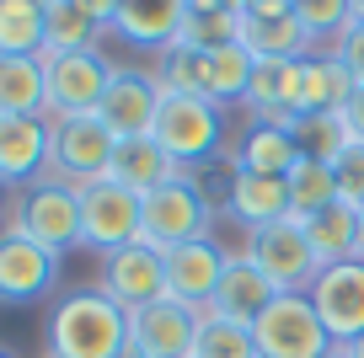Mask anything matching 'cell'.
Wrapping results in <instances>:
<instances>
[{
	"instance_id": "cell-39",
	"label": "cell",
	"mask_w": 364,
	"mask_h": 358,
	"mask_svg": "<svg viewBox=\"0 0 364 358\" xmlns=\"http://www.w3.org/2000/svg\"><path fill=\"white\" fill-rule=\"evenodd\" d=\"M11 203H16V188H11V182H0V219H11Z\"/></svg>"
},
{
	"instance_id": "cell-14",
	"label": "cell",
	"mask_w": 364,
	"mask_h": 358,
	"mask_svg": "<svg viewBox=\"0 0 364 358\" xmlns=\"http://www.w3.org/2000/svg\"><path fill=\"white\" fill-rule=\"evenodd\" d=\"M252 262L273 278L279 294H306L311 283H316V273H321L316 251H311L306 230H300L295 219H279V224L252 235Z\"/></svg>"
},
{
	"instance_id": "cell-38",
	"label": "cell",
	"mask_w": 364,
	"mask_h": 358,
	"mask_svg": "<svg viewBox=\"0 0 364 358\" xmlns=\"http://www.w3.org/2000/svg\"><path fill=\"white\" fill-rule=\"evenodd\" d=\"M188 11H241V0H188Z\"/></svg>"
},
{
	"instance_id": "cell-4",
	"label": "cell",
	"mask_w": 364,
	"mask_h": 358,
	"mask_svg": "<svg viewBox=\"0 0 364 358\" xmlns=\"http://www.w3.org/2000/svg\"><path fill=\"white\" fill-rule=\"evenodd\" d=\"M6 230H16V235H27V241H38L43 251L65 257V251L80 246V192L70 188V182H59V177L27 182V188L16 192V203H11Z\"/></svg>"
},
{
	"instance_id": "cell-46",
	"label": "cell",
	"mask_w": 364,
	"mask_h": 358,
	"mask_svg": "<svg viewBox=\"0 0 364 358\" xmlns=\"http://www.w3.org/2000/svg\"><path fill=\"white\" fill-rule=\"evenodd\" d=\"M38 6H43V11H48V6H54V0H38Z\"/></svg>"
},
{
	"instance_id": "cell-6",
	"label": "cell",
	"mask_w": 364,
	"mask_h": 358,
	"mask_svg": "<svg viewBox=\"0 0 364 358\" xmlns=\"http://www.w3.org/2000/svg\"><path fill=\"white\" fill-rule=\"evenodd\" d=\"M252 342H257V358H327L338 347L321 326L311 294H279L252 321Z\"/></svg>"
},
{
	"instance_id": "cell-17",
	"label": "cell",
	"mask_w": 364,
	"mask_h": 358,
	"mask_svg": "<svg viewBox=\"0 0 364 358\" xmlns=\"http://www.w3.org/2000/svg\"><path fill=\"white\" fill-rule=\"evenodd\" d=\"M182 27H188V0H118L107 33L124 38L129 48L166 54V48H177Z\"/></svg>"
},
{
	"instance_id": "cell-36",
	"label": "cell",
	"mask_w": 364,
	"mask_h": 358,
	"mask_svg": "<svg viewBox=\"0 0 364 358\" xmlns=\"http://www.w3.org/2000/svg\"><path fill=\"white\" fill-rule=\"evenodd\" d=\"M343 124H348V134H353V139L364 145V86H359V91L348 97V107H343Z\"/></svg>"
},
{
	"instance_id": "cell-25",
	"label": "cell",
	"mask_w": 364,
	"mask_h": 358,
	"mask_svg": "<svg viewBox=\"0 0 364 358\" xmlns=\"http://www.w3.org/2000/svg\"><path fill=\"white\" fill-rule=\"evenodd\" d=\"M300 230H306L311 251H316L321 268H332V262H348L359 257V209H348V203H332V209L311 214V219H295Z\"/></svg>"
},
{
	"instance_id": "cell-3",
	"label": "cell",
	"mask_w": 364,
	"mask_h": 358,
	"mask_svg": "<svg viewBox=\"0 0 364 358\" xmlns=\"http://www.w3.org/2000/svg\"><path fill=\"white\" fill-rule=\"evenodd\" d=\"M209 224H215V203L198 188L193 171L161 182L156 192L139 198V241H150L156 251H171L182 241H204Z\"/></svg>"
},
{
	"instance_id": "cell-29",
	"label": "cell",
	"mask_w": 364,
	"mask_h": 358,
	"mask_svg": "<svg viewBox=\"0 0 364 358\" xmlns=\"http://www.w3.org/2000/svg\"><path fill=\"white\" fill-rule=\"evenodd\" d=\"M289 219H311V214L332 209L338 203V171L327 166V161H295V171H289Z\"/></svg>"
},
{
	"instance_id": "cell-10",
	"label": "cell",
	"mask_w": 364,
	"mask_h": 358,
	"mask_svg": "<svg viewBox=\"0 0 364 358\" xmlns=\"http://www.w3.org/2000/svg\"><path fill=\"white\" fill-rule=\"evenodd\" d=\"M97 289L113 305H124L129 315L145 310V305L166 300V257H161L150 241H134V246H118L102 257V273H97Z\"/></svg>"
},
{
	"instance_id": "cell-37",
	"label": "cell",
	"mask_w": 364,
	"mask_h": 358,
	"mask_svg": "<svg viewBox=\"0 0 364 358\" xmlns=\"http://www.w3.org/2000/svg\"><path fill=\"white\" fill-rule=\"evenodd\" d=\"M75 6H80L86 16H97L102 27H113V11H118V0H75Z\"/></svg>"
},
{
	"instance_id": "cell-15",
	"label": "cell",
	"mask_w": 364,
	"mask_h": 358,
	"mask_svg": "<svg viewBox=\"0 0 364 358\" xmlns=\"http://www.w3.org/2000/svg\"><path fill=\"white\" fill-rule=\"evenodd\" d=\"M161 257H166V294H171V300L193 305V310H209L230 251L220 246L215 235H204V241H182V246L161 251Z\"/></svg>"
},
{
	"instance_id": "cell-24",
	"label": "cell",
	"mask_w": 364,
	"mask_h": 358,
	"mask_svg": "<svg viewBox=\"0 0 364 358\" xmlns=\"http://www.w3.org/2000/svg\"><path fill=\"white\" fill-rule=\"evenodd\" d=\"M0 112H16V118H48V75H43V54L0 59Z\"/></svg>"
},
{
	"instance_id": "cell-34",
	"label": "cell",
	"mask_w": 364,
	"mask_h": 358,
	"mask_svg": "<svg viewBox=\"0 0 364 358\" xmlns=\"http://www.w3.org/2000/svg\"><path fill=\"white\" fill-rule=\"evenodd\" d=\"M332 171H338V198L348 203V209H364V145H359V139L338 156Z\"/></svg>"
},
{
	"instance_id": "cell-19",
	"label": "cell",
	"mask_w": 364,
	"mask_h": 358,
	"mask_svg": "<svg viewBox=\"0 0 364 358\" xmlns=\"http://www.w3.org/2000/svg\"><path fill=\"white\" fill-rule=\"evenodd\" d=\"M38 177H48V118L0 112V182L22 192Z\"/></svg>"
},
{
	"instance_id": "cell-21",
	"label": "cell",
	"mask_w": 364,
	"mask_h": 358,
	"mask_svg": "<svg viewBox=\"0 0 364 358\" xmlns=\"http://www.w3.org/2000/svg\"><path fill=\"white\" fill-rule=\"evenodd\" d=\"M241 48L252 59H311L316 38L295 22V11H241Z\"/></svg>"
},
{
	"instance_id": "cell-2",
	"label": "cell",
	"mask_w": 364,
	"mask_h": 358,
	"mask_svg": "<svg viewBox=\"0 0 364 358\" xmlns=\"http://www.w3.org/2000/svg\"><path fill=\"white\" fill-rule=\"evenodd\" d=\"M150 139H156L182 171H198L225 145V107L209 102V97H193V91H166Z\"/></svg>"
},
{
	"instance_id": "cell-16",
	"label": "cell",
	"mask_w": 364,
	"mask_h": 358,
	"mask_svg": "<svg viewBox=\"0 0 364 358\" xmlns=\"http://www.w3.org/2000/svg\"><path fill=\"white\" fill-rule=\"evenodd\" d=\"M247 107L262 124H295L306 107V59H257L247 86Z\"/></svg>"
},
{
	"instance_id": "cell-26",
	"label": "cell",
	"mask_w": 364,
	"mask_h": 358,
	"mask_svg": "<svg viewBox=\"0 0 364 358\" xmlns=\"http://www.w3.org/2000/svg\"><path fill=\"white\" fill-rule=\"evenodd\" d=\"M107 27L97 16H86L75 0H54L43 11V54H86V48H102Z\"/></svg>"
},
{
	"instance_id": "cell-11",
	"label": "cell",
	"mask_w": 364,
	"mask_h": 358,
	"mask_svg": "<svg viewBox=\"0 0 364 358\" xmlns=\"http://www.w3.org/2000/svg\"><path fill=\"white\" fill-rule=\"evenodd\" d=\"M306 294H311L321 326H327V337L338 347H348L353 337H364V262L359 257L321 268L316 283H311Z\"/></svg>"
},
{
	"instance_id": "cell-31",
	"label": "cell",
	"mask_w": 364,
	"mask_h": 358,
	"mask_svg": "<svg viewBox=\"0 0 364 358\" xmlns=\"http://www.w3.org/2000/svg\"><path fill=\"white\" fill-rule=\"evenodd\" d=\"M295 22L316 38V48H338L343 33L353 27V6L348 0H295Z\"/></svg>"
},
{
	"instance_id": "cell-33",
	"label": "cell",
	"mask_w": 364,
	"mask_h": 358,
	"mask_svg": "<svg viewBox=\"0 0 364 358\" xmlns=\"http://www.w3.org/2000/svg\"><path fill=\"white\" fill-rule=\"evenodd\" d=\"M193 358H257V342H252V326L220 321V315L204 310V326H198V347Z\"/></svg>"
},
{
	"instance_id": "cell-43",
	"label": "cell",
	"mask_w": 364,
	"mask_h": 358,
	"mask_svg": "<svg viewBox=\"0 0 364 358\" xmlns=\"http://www.w3.org/2000/svg\"><path fill=\"white\" fill-rule=\"evenodd\" d=\"M118 358H145V353H134V347H124V353H118Z\"/></svg>"
},
{
	"instance_id": "cell-22",
	"label": "cell",
	"mask_w": 364,
	"mask_h": 358,
	"mask_svg": "<svg viewBox=\"0 0 364 358\" xmlns=\"http://www.w3.org/2000/svg\"><path fill=\"white\" fill-rule=\"evenodd\" d=\"M300 161L295 139H289L284 124H262V118H252V129L236 139V150H230V171H257V177H289Z\"/></svg>"
},
{
	"instance_id": "cell-47",
	"label": "cell",
	"mask_w": 364,
	"mask_h": 358,
	"mask_svg": "<svg viewBox=\"0 0 364 358\" xmlns=\"http://www.w3.org/2000/svg\"><path fill=\"white\" fill-rule=\"evenodd\" d=\"M43 358H54V353H43Z\"/></svg>"
},
{
	"instance_id": "cell-27",
	"label": "cell",
	"mask_w": 364,
	"mask_h": 358,
	"mask_svg": "<svg viewBox=\"0 0 364 358\" xmlns=\"http://www.w3.org/2000/svg\"><path fill=\"white\" fill-rule=\"evenodd\" d=\"M353 91L359 86H353L348 65H343L332 48H316V54L306 59V107L300 112H343Z\"/></svg>"
},
{
	"instance_id": "cell-13",
	"label": "cell",
	"mask_w": 364,
	"mask_h": 358,
	"mask_svg": "<svg viewBox=\"0 0 364 358\" xmlns=\"http://www.w3.org/2000/svg\"><path fill=\"white\" fill-rule=\"evenodd\" d=\"M161 80L156 70H113V80H107L102 91V107H97V118L107 124V134L113 139H145L150 129H156V112H161Z\"/></svg>"
},
{
	"instance_id": "cell-1",
	"label": "cell",
	"mask_w": 364,
	"mask_h": 358,
	"mask_svg": "<svg viewBox=\"0 0 364 358\" xmlns=\"http://www.w3.org/2000/svg\"><path fill=\"white\" fill-rule=\"evenodd\" d=\"M43 342L54 358H118L129 347V310L102 289H70L48 310Z\"/></svg>"
},
{
	"instance_id": "cell-35",
	"label": "cell",
	"mask_w": 364,
	"mask_h": 358,
	"mask_svg": "<svg viewBox=\"0 0 364 358\" xmlns=\"http://www.w3.org/2000/svg\"><path fill=\"white\" fill-rule=\"evenodd\" d=\"M332 54L348 65V75H353V86H364V22H353L348 33H343V43L332 48Z\"/></svg>"
},
{
	"instance_id": "cell-7",
	"label": "cell",
	"mask_w": 364,
	"mask_h": 358,
	"mask_svg": "<svg viewBox=\"0 0 364 358\" xmlns=\"http://www.w3.org/2000/svg\"><path fill=\"white\" fill-rule=\"evenodd\" d=\"M75 192H80V246L107 257V251L139 241V192H129L113 177H97Z\"/></svg>"
},
{
	"instance_id": "cell-23",
	"label": "cell",
	"mask_w": 364,
	"mask_h": 358,
	"mask_svg": "<svg viewBox=\"0 0 364 358\" xmlns=\"http://www.w3.org/2000/svg\"><path fill=\"white\" fill-rule=\"evenodd\" d=\"M107 177L113 182H124L129 192H156L161 182H171V177H182V166L166 156V150L156 145V139H118V150H113V166H107Z\"/></svg>"
},
{
	"instance_id": "cell-30",
	"label": "cell",
	"mask_w": 364,
	"mask_h": 358,
	"mask_svg": "<svg viewBox=\"0 0 364 358\" xmlns=\"http://www.w3.org/2000/svg\"><path fill=\"white\" fill-rule=\"evenodd\" d=\"M43 54V6L38 0H0V59Z\"/></svg>"
},
{
	"instance_id": "cell-12",
	"label": "cell",
	"mask_w": 364,
	"mask_h": 358,
	"mask_svg": "<svg viewBox=\"0 0 364 358\" xmlns=\"http://www.w3.org/2000/svg\"><path fill=\"white\" fill-rule=\"evenodd\" d=\"M198 326H204V310H193V305L166 294V300L129 315V347L145 358H193Z\"/></svg>"
},
{
	"instance_id": "cell-44",
	"label": "cell",
	"mask_w": 364,
	"mask_h": 358,
	"mask_svg": "<svg viewBox=\"0 0 364 358\" xmlns=\"http://www.w3.org/2000/svg\"><path fill=\"white\" fill-rule=\"evenodd\" d=\"M327 358H348V353H343V347H332V353H327Z\"/></svg>"
},
{
	"instance_id": "cell-40",
	"label": "cell",
	"mask_w": 364,
	"mask_h": 358,
	"mask_svg": "<svg viewBox=\"0 0 364 358\" xmlns=\"http://www.w3.org/2000/svg\"><path fill=\"white\" fill-rule=\"evenodd\" d=\"M343 353H348V358H364V337H353V342L343 347Z\"/></svg>"
},
{
	"instance_id": "cell-41",
	"label": "cell",
	"mask_w": 364,
	"mask_h": 358,
	"mask_svg": "<svg viewBox=\"0 0 364 358\" xmlns=\"http://www.w3.org/2000/svg\"><path fill=\"white\" fill-rule=\"evenodd\" d=\"M359 262H364V209H359Z\"/></svg>"
},
{
	"instance_id": "cell-18",
	"label": "cell",
	"mask_w": 364,
	"mask_h": 358,
	"mask_svg": "<svg viewBox=\"0 0 364 358\" xmlns=\"http://www.w3.org/2000/svg\"><path fill=\"white\" fill-rule=\"evenodd\" d=\"M273 300H279V289H273V278L252 262V251H230L225 273H220V289H215V300H209V315L252 326Z\"/></svg>"
},
{
	"instance_id": "cell-32",
	"label": "cell",
	"mask_w": 364,
	"mask_h": 358,
	"mask_svg": "<svg viewBox=\"0 0 364 358\" xmlns=\"http://www.w3.org/2000/svg\"><path fill=\"white\" fill-rule=\"evenodd\" d=\"M225 43H241V11H188V27H182L177 48H225Z\"/></svg>"
},
{
	"instance_id": "cell-9",
	"label": "cell",
	"mask_w": 364,
	"mask_h": 358,
	"mask_svg": "<svg viewBox=\"0 0 364 358\" xmlns=\"http://www.w3.org/2000/svg\"><path fill=\"white\" fill-rule=\"evenodd\" d=\"M59 262L38 241L16 230H0V310H27V305L48 300L59 289Z\"/></svg>"
},
{
	"instance_id": "cell-20",
	"label": "cell",
	"mask_w": 364,
	"mask_h": 358,
	"mask_svg": "<svg viewBox=\"0 0 364 358\" xmlns=\"http://www.w3.org/2000/svg\"><path fill=\"white\" fill-rule=\"evenodd\" d=\"M225 214H230L247 235L268 230V224L289 219V182H284V177H257V171H230Z\"/></svg>"
},
{
	"instance_id": "cell-5",
	"label": "cell",
	"mask_w": 364,
	"mask_h": 358,
	"mask_svg": "<svg viewBox=\"0 0 364 358\" xmlns=\"http://www.w3.org/2000/svg\"><path fill=\"white\" fill-rule=\"evenodd\" d=\"M113 150H118V139L107 134V124L97 118V112L48 118V177L70 182V188H86V182L107 177Z\"/></svg>"
},
{
	"instance_id": "cell-8",
	"label": "cell",
	"mask_w": 364,
	"mask_h": 358,
	"mask_svg": "<svg viewBox=\"0 0 364 358\" xmlns=\"http://www.w3.org/2000/svg\"><path fill=\"white\" fill-rule=\"evenodd\" d=\"M113 59L102 48L86 54H43V75H48V118H80V112L102 107V91L113 80Z\"/></svg>"
},
{
	"instance_id": "cell-28",
	"label": "cell",
	"mask_w": 364,
	"mask_h": 358,
	"mask_svg": "<svg viewBox=\"0 0 364 358\" xmlns=\"http://www.w3.org/2000/svg\"><path fill=\"white\" fill-rule=\"evenodd\" d=\"M289 139H295V150L306 161H327V166H338V156L353 145L343 112H300L289 124Z\"/></svg>"
},
{
	"instance_id": "cell-42",
	"label": "cell",
	"mask_w": 364,
	"mask_h": 358,
	"mask_svg": "<svg viewBox=\"0 0 364 358\" xmlns=\"http://www.w3.org/2000/svg\"><path fill=\"white\" fill-rule=\"evenodd\" d=\"M348 6H353V22H364V0H348Z\"/></svg>"
},
{
	"instance_id": "cell-45",
	"label": "cell",
	"mask_w": 364,
	"mask_h": 358,
	"mask_svg": "<svg viewBox=\"0 0 364 358\" xmlns=\"http://www.w3.org/2000/svg\"><path fill=\"white\" fill-rule=\"evenodd\" d=\"M0 358H16V353H11V347H0Z\"/></svg>"
}]
</instances>
